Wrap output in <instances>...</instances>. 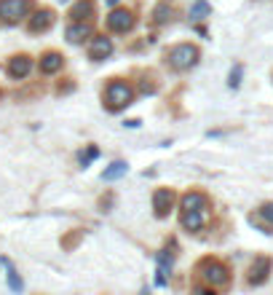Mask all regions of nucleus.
I'll use <instances>...</instances> for the list:
<instances>
[{
  "label": "nucleus",
  "mask_w": 273,
  "mask_h": 295,
  "mask_svg": "<svg viewBox=\"0 0 273 295\" xmlns=\"http://www.w3.org/2000/svg\"><path fill=\"white\" fill-rule=\"evenodd\" d=\"M228 83H230L233 89H236L238 83H241V65H236V70H233V73H230V81H228Z\"/></svg>",
  "instance_id": "nucleus-20"
},
{
  "label": "nucleus",
  "mask_w": 273,
  "mask_h": 295,
  "mask_svg": "<svg viewBox=\"0 0 273 295\" xmlns=\"http://www.w3.org/2000/svg\"><path fill=\"white\" fill-rule=\"evenodd\" d=\"M212 14V9H209V3H204V0H196L193 3V9H190V17L193 19H204V17H209Z\"/></svg>",
  "instance_id": "nucleus-17"
},
{
  "label": "nucleus",
  "mask_w": 273,
  "mask_h": 295,
  "mask_svg": "<svg viewBox=\"0 0 273 295\" xmlns=\"http://www.w3.org/2000/svg\"><path fill=\"white\" fill-rule=\"evenodd\" d=\"M206 207H209V199L204 196V193H198V191L185 193L182 196V209H198V212H204Z\"/></svg>",
  "instance_id": "nucleus-13"
},
{
  "label": "nucleus",
  "mask_w": 273,
  "mask_h": 295,
  "mask_svg": "<svg viewBox=\"0 0 273 295\" xmlns=\"http://www.w3.org/2000/svg\"><path fill=\"white\" fill-rule=\"evenodd\" d=\"M89 35H91V27L83 25V22H75V25L67 27V41L70 43H83Z\"/></svg>",
  "instance_id": "nucleus-14"
},
{
  "label": "nucleus",
  "mask_w": 273,
  "mask_h": 295,
  "mask_svg": "<svg viewBox=\"0 0 273 295\" xmlns=\"http://www.w3.org/2000/svg\"><path fill=\"white\" fill-rule=\"evenodd\" d=\"M6 263V266H9V260H3ZM9 284H11V290H22V279L17 276V271H11V266H9Z\"/></svg>",
  "instance_id": "nucleus-19"
},
{
  "label": "nucleus",
  "mask_w": 273,
  "mask_h": 295,
  "mask_svg": "<svg viewBox=\"0 0 273 295\" xmlns=\"http://www.w3.org/2000/svg\"><path fill=\"white\" fill-rule=\"evenodd\" d=\"M131 25H134V14L126 11V9H115L110 17H107V27H110L113 33H126V30H131Z\"/></svg>",
  "instance_id": "nucleus-5"
},
{
  "label": "nucleus",
  "mask_w": 273,
  "mask_h": 295,
  "mask_svg": "<svg viewBox=\"0 0 273 295\" xmlns=\"http://www.w3.org/2000/svg\"><path fill=\"white\" fill-rule=\"evenodd\" d=\"M30 70H33V59L25 57V54L9 59V75H11V78H27Z\"/></svg>",
  "instance_id": "nucleus-6"
},
{
  "label": "nucleus",
  "mask_w": 273,
  "mask_h": 295,
  "mask_svg": "<svg viewBox=\"0 0 273 295\" xmlns=\"http://www.w3.org/2000/svg\"><path fill=\"white\" fill-rule=\"evenodd\" d=\"M62 65H65V59H62V54H57V51H49V54H43V57H41V70L46 75L62 70Z\"/></svg>",
  "instance_id": "nucleus-12"
},
{
  "label": "nucleus",
  "mask_w": 273,
  "mask_h": 295,
  "mask_svg": "<svg viewBox=\"0 0 273 295\" xmlns=\"http://www.w3.org/2000/svg\"><path fill=\"white\" fill-rule=\"evenodd\" d=\"M54 25V14L51 11H38L30 17V30L33 33H43V30H49Z\"/></svg>",
  "instance_id": "nucleus-11"
},
{
  "label": "nucleus",
  "mask_w": 273,
  "mask_h": 295,
  "mask_svg": "<svg viewBox=\"0 0 273 295\" xmlns=\"http://www.w3.org/2000/svg\"><path fill=\"white\" fill-rule=\"evenodd\" d=\"M198 271H201V276H204L212 287H225V284H228V279H230L228 266H222L220 260H212V258L201 260Z\"/></svg>",
  "instance_id": "nucleus-3"
},
{
  "label": "nucleus",
  "mask_w": 273,
  "mask_h": 295,
  "mask_svg": "<svg viewBox=\"0 0 273 295\" xmlns=\"http://www.w3.org/2000/svg\"><path fill=\"white\" fill-rule=\"evenodd\" d=\"M126 169H129L126 161H115V164H110V167L102 172V180H107V183H110V180H118V177L126 175Z\"/></svg>",
  "instance_id": "nucleus-16"
},
{
  "label": "nucleus",
  "mask_w": 273,
  "mask_h": 295,
  "mask_svg": "<svg viewBox=\"0 0 273 295\" xmlns=\"http://www.w3.org/2000/svg\"><path fill=\"white\" fill-rule=\"evenodd\" d=\"M260 217H265L268 223H273V204H265V207L260 209Z\"/></svg>",
  "instance_id": "nucleus-21"
},
{
  "label": "nucleus",
  "mask_w": 273,
  "mask_h": 295,
  "mask_svg": "<svg viewBox=\"0 0 273 295\" xmlns=\"http://www.w3.org/2000/svg\"><path fill=\"white\" fill-rule=\"evenodd\" d=\"M166 59H169V65L174 70H190L198 62V49L193 43H179V46H174V49L169 51Z\"/></svg>",
  "instance_id": "nucleus-1"
},
{
  "label": "nucleus",
  "mask_w": 273,
  "mask_h": 295,
  "mask_svg": "<svg viewBox=\"0 0 273 295\" xmlns=\"http://www.w3.org/2000/svg\"><path fill=\"white\" fill-rule=\"evenodd\" d=\"M169 14H171V11H169V6H166V3H161V6H158V9H155V14H153V19H155V22H158V25H163V22H166V19H169Z\"/></svg>",
  "instance_id": "nucleus-18"
},
{
  "label": "nucleus",
  "mask_w": 273,
  "mask_h": 295,
  "mask_svg": "<svg viewBox=\"0 0 273 295\" xmlns=\"http://www.w3.org/2000/svg\"><path fill=\"white\" fill-rule=\"evenodd\" d=\"M163 274H166V271H158V276H155V284H158V287H163V284H166V276H163Z\"/></svg>",
  "instance_id": "nucleus-23"
},
{
  "label": "nucleus",
  "mask_w": 273,
  "mask_h": 295,
  "mask_svg": "<svg viewBox=\"0 0 273 295\" xmlns=\"http://www.w3.org/2000/svg\"><path fill=\"white\" fill-rule=\"evenodd\" d=\"M179 223H182V228H188V231H201L204 228V212H198V209H182Z\"/></svg>",
  "instance_id": "nucleus-10"
},
{
  "label": "nucleus",
  "mask_w": 273,
  "mask_h": 295,
  "mask_svg": "<svg viewBox=\"0 0 273 295\" xmlns=\"http://www.w3.org/2000/svg\"><path fill=\"white\" fill-rule=\"evenodd\" d=\"M97 153H99V151H97V147H89V153H86V159H81V161H83V167H86V164H89V161H91V159H97Z\"/></svg>",
  "instance_id": "nucleus-22"
},
{
  "label": "nucleus",
  "mask_w": 273,
  "mask_h": 295,
  "mask_svg": "<svg viewBox=\"0 0 273 295\" xmlns=\"http://www.w3.org/2000/svg\"><path fill=\"white\" fill-rule=\"evenodd\" d=\"M70 17H73V22H83V19L94 17V3H91V0H81V3H75L73 9H70Z\"/></svg>",
  "instance_id": "nucleus-15"
},
{
  "label": "nucleus",
  "mask_w": 273,
  "mask_h": 295,
  "mask_svg": "<svg viewBox=\"0 0 273 295\" xmlns=\"http://www.w3.org/2000/svg\"><path fill=\"white\" fill-rule=\"evenodd\" d=\"M110 54H113V41L110 38H94V41H91L89 57L94 62H102L105 57H110Z\"/></svg>",
  "instance_id": "nucleus-9"
},
{
  "label": "nucleus",
  "mask_w": 273,
  "mask_h": 295,
  "mask_svg": "<svg viewBox=\"0 0 273 295\" xmlns=\"http://www.w3.org/2000/svg\"><path fill=\"white\" fill-rule=\"evenodd\" d=\"M115 3H118V0H110V6H115Z\"/></svg>",
  "instance_id": "nucleus-24"
},
{
  "label": "nucleus",
  "mask_w": 273,
  "mask_h": 295,
  "mask_svg": "<svg viewBox=\"0 0 273 295\" xmlns=\"http://www.w3.org/2000/svg\"><path fill=\"white\" fill-rule=\"evenodd\" d=\"M30 14V0H3L0 3V17L6 22H19Z\"/></svg>",
  "instance_id": "nucleus-4"
},
{
  "label": "nucleus",
  "mask_w": 273,
  "mask_h": 295,
  "mask_svg": "<svg viewBox=\"0 0 273 295\" xmlns=\"http://www.w3.org/2000/svg\"><path fill=\"white\" fill-rule=\"evenodd\" d=\"M105 99H107V107L110 110H121V107H129L131 99H134V91H131L129 83L123 81H113L105 91Z\"/></svg>",
  "instance_id": "nucleus-2"
},
{
  "label": "nucleus",
  "mask_w": 273,
  "mask_h": 295,
  "mask_svg": "<svg viewBox=\"0 0 273 295\" xmlns=\"http://www.w3.org/2000/svg\"><path fill=\"white\" fill-rule=\"evenodd\" d=\"M270 266H273V263L268 258H257L252 263V268H249V282H252V284H262L265 279H268V274H270Z\"/></svg>",
  "instance_id": "nucleus-8"
},
{
  "label": "nucleus",
  "mask_w": 273,
  "mask_h": 295,
  "mask_svg": "<svg viewBox=\"0 0 273 295\" xmlns=\"http://www.w3.org/2000/svg\"><path fill=\"white\" fill-rule=\"evenodd\" d=\"M171 201H174V193H171L169 188H158L153 193V209H155V215L163 217L171 209Z\"/></svg>",
  "instance_id": "nucleus-7"
}]
</instances>
